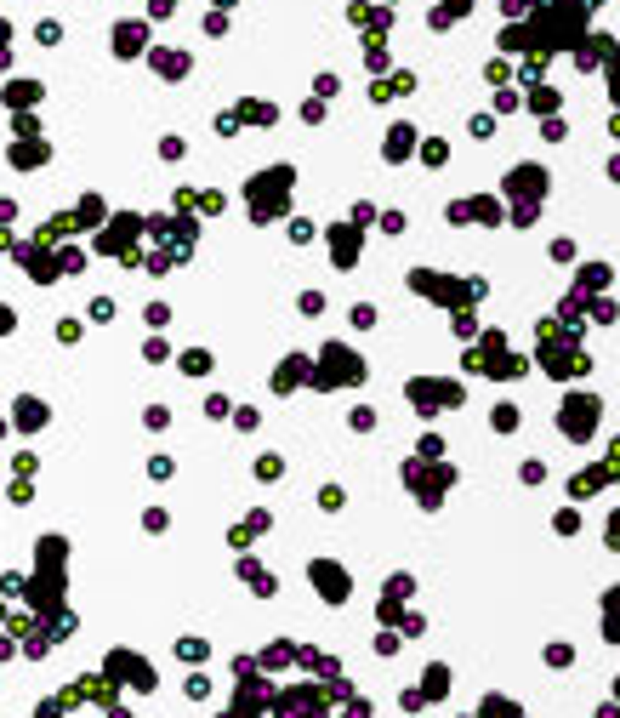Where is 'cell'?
I'll use <instances>...</instances> for the list:
<instances>
[{
    "label": "cell",
    "mask_w": 620,
    "mask_h": 718,
    "mask_svg": "<svg viewBox=\"0 0 620 718\" xmlns=\"http://www.w3.org/2000/svg\"><path fill=\"white\" fill-rule=\"evenodd\" d=\"M34 40H40V46H57V40H63V23H40Z\"/></svg>",
    "instance_id": "obj_4"
},
{
    "label": "cell",
    "mask_w": 620,
    "mask_h": 718,
    "mask_svg": "<svg viewBox=\"0 0 620 718\" xmlns=\"http://www.w3.org/2000/svg\"><path fill=\"white\" fill-rule=\"evenodd\" d=\"M183 371H194V376H199V371H211V354H205V348H194V354H183Z\"/></svg>",
    "instance_id": "obj_3"
},
{
    "label": "cell",
    "mask_w": 620,
    "mask_h": 718,
    "mask_svg": "<svg viewBox=\"0 0 620 718\" xmlns=\"http://www.w3.org/2000/svg\"><path fill=\"white\" fill-rule=\"evenodd\" d=\"M6 97H12V103H34V97H40V86H34V80H17Z\"/></svg>",
    "instance_id": "obj_2"
},
{
    "label": "cell",
    "mask_w": 620,
    "mask_h": 718,
    "mask_svg": "<svg viewBox=\"0 0 620 718\" xmlns=\"http://www.w3.org/2000/svg\"><path fill=\"white\" fill-rule=\"evenodd\" d=\"M143 40H148V29H143V23H120V29H114V52H120V57H137V52H143Z\"/></svg>",
    "instance_id": "obj_1"
},
{
    "label": "cell",
    "mask_w": 620,
    "mask_h": 718,
    "mask_svg": "<svg viewBox=\"0 0 620 718\" xmlns=\"http://www.w3.org/2000/svg\"><path fill=\"white\" fill-rule=\"evenodd\" d=\"M216 6H239V0H216Z\"/></svg>",
    "instance_id": "obj_7"
},
{
    "label": "cell",
    "mask_w": 620,
    "mask_h": 718,
    "mask_svg": "<svg viewBox=\"0 0 620 718\" xmlns=\"http://www.w3.org/2000/svg\"><path fill=\"white\" fill-rule=\"evenodd\" d=\"M472 137H495V120L490 114H472Z\"/></svg>",
    "instance_id": "obj_5"
},
{
    "label": "cell",
    "mask_w": 620,
    "mask_h": 718,
    "mask_svg": "<svg viewBox=\"0 0 620 718\" xmlns=\"http://www.w3.org/2000/svg\"><path fill=\"white\" fill-rule=\"evenodd\" d=\"M0 331H12V308H0Z\"/></svg>",
    "instance_id": "obj_6"
}]
</instances>
